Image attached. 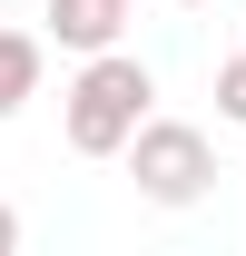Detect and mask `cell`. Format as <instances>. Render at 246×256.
Returning a JSON list of instances; mask_svg holds the SVG:
<instances>
[{"mask_svg":"<svg viewBox=\"0 0 246 256\" xmlns=\"http://www.w3.org/2000/svg\"><path fill=\"white\" fill-rule=\"evenodd\" d=\"M148 98H158V69H148V60L98 50V60H79V79H69L60 128H69L79 158H128V138L148 128Z\"/></svg>","mask_w":246,"mask_h":256,"instance_id":"cell-1","label":"cell"},{"mask_svg":"<svg viewBox=\"0 0 246 256\" xmlns=\"http://www.w3.org/2000/svg\"><path fill=\"white\" fill-rule=\"evenodd\" d=\"M128 178H138L148 207H197L216 188V148H207V128H187V118H148L128 138Z\"/></svg>","mask_w":246,"mask_h":256,"instance_id":"cell-2","label":"cell"},{"mask_svg":"<svg viewBox=\"0 0 246 256\" xmlns=\"http://www.w3.org/2000/svg\"><path fill=\"white\" fill-rule=\"evenodd\" d=\"M118 30H128V0H50V40L79 50V60L118 50Z\"/></svg>","mask_w":246,"mask_h":256,"instance_id":"cell-3","label":"cell"},{"mask_svg":"<svg viewBox=\"0 0 246 256\" xmlns=\"http://www.w3.org/2000/svg\"><path fill=\"white\" fill-rule=\"evenodd\" d=\"M40 69H50V50H40L30 30H0V118H20L40 98Z\"/></svg>","mask_w":246,"mask_h":256,"instance_id":"cell-4","label":"cell"},{"mask_svg":"<svg viewBox=\"0 0 246 256\" xmlns=\"http://www.w3.org/2000/svg\"><path fill=\"white\" fill-rule=\"evenodd\" d=\"M216 108H226V118L246 128V50H236V60H226V69H216Z\"/></svg>","mask_w":246,"mask_h":256,"instance_id":"cell-5","label":"cell"},{"mask_svg":"<svg viewBox=\"0 0 246 256\" xmlns=\"http://www.w3.org/2000/svg\"><path fill=\"white\" fill-rule=\"evenodd\" d=\"M0 256H20V207H0Z\"/></svg>","mask_w":246,"mask_h":256,"instance_id":"cell-6","label":"cell"},{"mask_svg":"<svg viewBox=\"0 0 246 256\" xmlns=\"http://www.w3.org/2000/svg\"><path fill=\"white\" fill-rule=\"evenodd\" d=\"M187 10H216V0H187Z\"/></svg>","mask_w":246,"mask_h":256,"instance_id":"cell-7","label":"cell"},{"mask_svg":"<svg viewBox=\"0 0 246 256\" xmlns=\"http://www.w3.org/2000/svg\"><path fill=\"white\" fill-rule=\"evenodd\" d=\"M128 10H138V0H128Z\"/></svg>","mask_w":246,"mask_h":256,"instance_id":"cell-8","label":"cell"}]
</instances>
